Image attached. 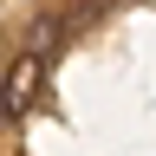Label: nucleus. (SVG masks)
Wrapping results in <instances>:
<instances>
[{"label":"nucleus","mask_w":156,"mask_h":156,"mask_svg":"<svg viewBox=\"0 0 156 156\" xmlns=\"http://www.w3.org/2000/svg\"><path fill=\"white\" fill-rule=\"evenodd\" d=\"M39 85H46V52H26V58H13L7 65V85H0V111L13 117H26L33 104H39Z\"/></svg>","instance_id":"obj_1"}]
</instances>
